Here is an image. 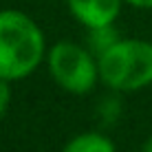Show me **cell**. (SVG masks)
<instances>
[{
  "label": "cell",
  "mask_w": 152,
  "mask_h": 152,
  "mask_svg": "<svg viewBox=\"0 0 152 152\" xmlns=\"http://www.w3.org/2000/svg\"><path fill=\"white\" fill-rule=\"evenodd\" d=\"M40 24L20 9H0V80L20 82L46 57Z\"/></svg>",
  "instance_id": "cell-1"
},
{
  "label": "cell",
  "mask_w": 152,
  "mask_h": 152,
  "mask_svg": "<svg viewBox=\"0 0 152 152\" xmlns=\"http://www.w3.org/2000/svg\"><path fill=\"white\" fill-rule=\"evenodd\" d=\"M99 80L117 93H137L152 84V42L117 40L97 57Z\"/></svg>",
  "instance_id": "cell-2"
},
{
  "label": "cell",
  "mask_w": 152,
  "mask_h": 152,
  "mask_svg": "<svg viewBox=\"0 0 152 152\" xmlns=\"http://www.w3.org/2000/svg\"><path fill=\"white\" fill-rule=\"evenodd\" d=\"M53 82L71 95H88L99 80L97 55L75 42H57L46 53Z\"/></svg>",
  "instance_id": "cell-3"
},
{
  "label": "cell",
  "mask_w": 152,
  "mask_h": 152,
  "mask_svg": "<svg viewBox=\"0 0 152 152\" xmlns=\"http://www.w3.org/2000/svg\"><path fill=\"white\" fill-rule=\"evenodd\" d=\"M71 15L86 29L108 27L121 13L124 0H66Z\"/></svg>",
  "instance_id": "cell-4"
},
{
  "label": "cell",
  "mask_w": 152,
  "mask_h": 152,
  "mask_svg": "<svg viewBox=\"0 0 152 152\" xmlns=\"http://www.w3.org/2000/svg\"><path fill=\"white\" fill-rule=\"evenodd\" d=\"M62 152H117L110 137L102 132H80L69 143L64 145Z\"/></svg>",
  "instance_id": "cell-5"
},
{
  "label": "cell",
  "mask_w": 152,
  "mask_h": 152,
  "mask_svg": "<svg viewBox=\"0 0 152 152\" xmlns=\"http://www.w3.org/2000/svg\"><path fill=\"white\" fill-rule=\"evenodd\" d=\"M88 35H91V40H88V49L93 51L97 57L104 53L106 49H110V46L117 42V31H115V24H108V27H97V29H88Z\"/></svg>",
  "instance_id": "cell-6"
},
{
  "label": "cell",
  "mask_w": 152,
  "mask_h": 152,
  "mask_svg": "<svg viewBox=\"0 0 152 152\" xmlns=\"http://www.w3.org/2000/svg\"><path fill=\"white\" fill-rule=\"evenodd\" d=\"M9 84H11V82L0 80V119L7 115L9 104H11V88H9Z\"/></svg>",
  "instance_id": "cell-7"
},
{
  "label": "cell",
  "mask_w": 152,
  "mask_h": 152,
  "mask_svg": "<svg viewBox=\"0 0 152 152\" xmlns=\"http://www.w3.org/2000/svg\"><path fill=\"white\" fill-rule=\"evenodd\" d=\"M126 4H132L137 9H152V0H124Z\"/></svg>",
  "instance_id": "cell-8"
},
{
  "label": "cell",
  "mask_w": 152,
  "mask_h": 152,
  "mask_svg": "<svg viewBox=\"0 0 152 152\" xmlns=\"http://www.w3.org/2000/svg\"><path fill=\"white\" fill-rule=\"evenodd\" d=\"M141 152H152V137L145 139V143L141 145Z\"/></svg>",
  "instance_id": "cell-9"
}]
</instances>
